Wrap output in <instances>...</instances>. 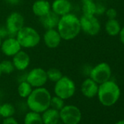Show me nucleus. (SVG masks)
Returning <instances> with one entry per match:
<instances>
[{
	"instance_id": "1",
	"label": "nucleus",
	"mask_w": 124,
	"mask_h": 124,
	"mask_svg": "<svg viewBox=\"0 0 124 124\" xmlns=\"http://www.w3.org/2000/svg\"><path fill=\"white\" fill-rule=\"evenodd\" d=\"M57 31L64 40H72L77 37L81 31L80 18L72 13L60 17Z\"/></svg>"
},
{
	"instance_id": "2",
	"label": "nucleus",
	"mask_w": 124,
	"mask_h": 124,
	"mask_svg": "<svg viewBox=\"0 0 124 124\" xmlns=\"http://www.w3.org/2000/svg\"><path fill=\"white\" fill-rule=\"evenodd\" d=\"M26 104L31 111L42 113L50 107L51 94L44 88H35L26 98Z\"/></svg>"
},
{
	"instance_id": "3",
	"label": "nucleus",
	"mask_w": 124,
	"mask_h": 124,
	"mask_svg": "<svg viewBox=\"0 0 124 124\" xmlns=\"http://www.w3.org/2000/svg\"><path fill=\"white\" fill-rule=\"evenodd\" d=\"M96 96L102 105L111 107L118 101L120 96V89L116 83L109 80L99 85Z\"/></svg>"
},
{
	"instance_id": "4",
	"label": "nucleus",
	"mask_w": 124,
	"mask_h": 124,
	"mask_svg": "<svg viewBox=\"0 0 124 124\" xmlns=\"http://www.w3.org/2000/svg\"><path fill=\"white\" fill-rule=\"evenodd\" d=\"M21 47L33 48L38 45L41 41V37L36 29L30 26H23L16 35Z\"/></svg>"
},
{
	"instance_id": "5",
	"label": "nucleus",
	"mask_w": 124,
	"mask_h": 124,
	"mask_svg": "<svg viewBox=\"0 0 124 124\" xmlns=\"http://www.w3.org/2000/svg\"><path fill=\"white\" fill-rule=\"evenodd\" d=\"M76 91L75 82L67 76H62L57 82L55 83L54 93L55 96L64 100L72 97Z\"/></svg>"
},
{
	"instance_id": "6",
	"label": "nucleus",
	"mask_w": 124,
	"mask_h": 124,
	"mask_svg": "<svg viewBox=\"0 0 124 124\" xmlns=\"http://www.w3.org/2000/svg\"><path fill=\"white\" fill-rule=\"evenodd\" d=\"M112 70L109 64L101 62L93 67L89 72L90 78L97 84L100 85L110 80Z\"/></svg>"
},
{
	"instance_id": "7",
	"label": "nucleus",
	"mask_w": 124,
	"mask_h": 124,
	"mask_svg": "<svg viewBox=\"0 0 124 124\" xmlns=\"http://www.w3.org/2000/svg\"><path fill=\"white\" fill-rule=\"evenodd\" d=\"M60 120L64 124H78L82 119L80 109L75 105H64L59 111Z\"/></svg>"
},
{
	"instance_id": "8",
	"label": "nucleus",
	"mask_w": 124,
	"mask_h": 124,
	"mask_svg": "<svg viewBox=\"0 0 124 124\" xmlns=\"http://www.w3.org/2000/svg\"><path fill=\"white\" fill-rule=\"evenodd\" d=\"M81 31L90 36L97 35L101 30V23L96 16L83 15L80 18Z\"/></svg>"
},
{
	"instance_id": "9",
	"label": "nucleus",
	"mask_w": 124,
	"mask_h": 124,
	"mask_svg": "<svg viewBox=\"0 0 124 124\" xmlns=\"http://www.w3.org/2000/svg\"><path fill=\"white\" fill-rule=\"evenodd\" d=\"M24 18L20 13H11L6 19L5 26L10 34V37H16L18 31L24 26Z\"/></svg>"
},
{
	"instance_id": "10",
	"label": "nucleus",
	"mask_w": 124,
	"mask_h": 124,
	"mask_svg": "<svg viewBox=\"0 0 124 124\" xmlns=\"http://www.w3.org/2000/svg\"><path fill=\"white\" fill-rule=\"evenodd\" d=\"M26 80L32 86V88L43 87L47 82V76L44 69L37 67L32 69L26 75Z\"/></svg>"
},
{
	"instance_id": "11",
	"label": "nucleus",
	"mask_w": 124,
	"mask_h": 124,
	"mask_svg": "<svg viewBox=\"0 0 124 124\" xmlns=\"http://www.w3.org/2000/svg\"><path fill=\"white\" fill-rule=\"evenodd\" d=\"M1 50L6 56L13 57L21 50V46L16 37H9L5 39L1 44Z\"/></svg>"
},
{
	"instance_id": "12",
	"label": "nucleus",
	"mask_w": 124,
	"mask_h": 124,
	"mask_svg": "<svg viewBox=\"0 0 124 124\" xmlns=\"http://www.w3.org/2000/svg\"><path fill=\"white\" fill-rule=\"evenodd\" d=\"M61 37L55 29H47L43 35V42L45 46L50 49L58 47L61 42Z\"/></svg>"
},
{
	"instance_id": "13",
	"label": "nucleus",
	"mask_w": 124,
	"mask_h": 124,
	"mask_svg": "<svg viewBox=\"0 0 124 124\" xmlns=\"http://www.w3.org/2000/svg\"><path fill=\"white\" fill-rule=\"evenodd\" d=\"M12 61L16 70L18 71H24L30 65L31 58L26 52L21 50L13 56Z\"/></svg>"
},
{
	"instance_id": "14",
	"label": "nucleus",
	"mask_w": 124,
	"mask_h": 124,
	"mask_svg": "<svg viewBox=\"0 0 124 124\" xmlns=\"http://www.w3.org/2000/svg\"><path fill=\"white\" fill-rule=\"evenodd\" d=\"M72 8L70 0H54L51 5V10L60 17L70 13Z\"/></svg>"
},
{
	"instance_id": "15",
	"label": "nucleus",
	"mask_w": 124,
	"mask_h": 124,
	"mask_svg": "<svg viewBox=\"0 0 124 124\" xmlns=\"http://www.w3.org/2000/svg\"><path fill=\"white\" fill-rule=\"evenodd\" d=\"M99 84H97L91 78H86L81 84L80 90L83 95L88 99L93 98L97 95Z\"/></svg>"
},
{
	"instance_id": "16",
	"label": "nucleus",
	"mask_w": 124,
	"mask_h": 124,
	"mask_svg": "<svg viewBox=\"0 0 124 124\" xmlns=\"http://www.w3.org/2000/svg\"><path fill=\"white\" fill-rule=\"evenodd\" d=\"M50 11L51 5L47 0H37L32 5L33 13L39 18L47 15Z\"/></svg>"
},
{
	"instance_id": "17",
	"label": "nucleus",
	"mask_w": 124,
	"mask_h": 124,
	"mask_svg": "<svg viewBox=\"0 0 124 124\" xmlns=\"http://www.w3.org/2000/svg\"><path fill=\"white\" fill-rule=\"evenodd\" d=\"M60 16L56 15L52 10L47 15L39 18V21L41 25L46 29H52L57 28Z\"/></svg>"
},
{
	"instance_id": "18",
	"label": "nucleus",
	"mask_w": 124,
	"mask_h": 124,
	"mask_svg": "<svg viewBox=\"0 0 124 124\" xmlns=\"http://www.w3.org/2000/svg\"><path fill=\"white\" fill-rule=\"evenodd\" d=\"M44 124H58L60 120L59 111L49 107L41 113Z\"/></svg>"
},
{
	"instance_id": "19",
	"label": "nucleus",
	"mask_w": 124,
	"mask_h": 124,
	"mask_svg": "<svg viewBox=\"0 0 124 124\" xmlns=\"http://www.w3.org/2000/svg\"><path fill=\"white\" fill-rule=\"evenodd\" d=\"M121 26L118 21L115 19H108L105 23V31L107 34L111 37H115L119 34Z\"/></svg>"
},
{
	"instance_id": "20",
	"label": "nucleus",
	"mask_w": 124,
	"mask_h": 124,
	"mask_svg": "<svg viewBox=\"0 0 124 124\" xmlns=\"http://www.w3.org/2000/svg\"><path fill=\"white\" fill-rule=\"evenodd\" d=\"M24 124H44L41 113L30 111L24 117Z\"/></svg>"
},
{
	"instance_id": "21",
	"label": "nucleus",
	"mask_w": 124,
	"mask_h": 124,
	"mask_svg": "<svg viewBox=\"0 0 124 124\" xmlns=\"http://www.w3.org/2000/svg\"><path fill=\"white\" fill-rule=\"evenodd\" d=\"M32 90V86L26 80L21 82L18 87V93L22 98H27L31 93Z\"/></svg>"
},
{
	"instance_id": "22",
	"label": "nucleus",
	"mask_w": 124,
	"mask_h": 124,
	"mask_svg": "<svg viewBox=\"0 0 124 124\" xmlns=\"http://www.w3.org/2000/svg\"><path fill=\"white\" fill-rule=\"evenodd\" d=\"M15 112H16V109L14 106L10 103L3 104L0 107V114H1L2 117L5 118L13 117Z\"/></svg>"
},
{
	"instance_id": "23",
	"label": "nucleus",
	"mask_w": 124,
	"mask_h": 124,
	"mask_svg": "<svg viewBox=\"0 0 124 124\" xmlns=\"http://www.w3.org/2000/svg\"><path fill=\"white\" fill-rule=\"evenodd\" d=\"M96 4L94 3L93 1L83 3L82 10H83V15H85V16H95V14H96Z\"/></svg>"
},
{
	"instance_id": "24",
	"label": "nucleus",
	"mask_w": 124,
	"mask_h": 124,
	"mask_svg": "<svg viewBox=\"0 0 124 124\" xmlns=\"http://www.w3.org/2000/svg\"><path fill=\"white\" fill-rule=\"evenodd\" d=\"M46 73H47V79L53 83L57 82L63 76L62 72L58 69L56 68H50L47 71H46Z\"/></svg>"
},
{
	"instance_id": "25",
	"label": "nucleus",
	"mask_w": 124,
	"mask_h": 124,
	"mask_svg": "<svg viewBox=\"0 0 124 124\" xmlns=\"http://www.w3.org/2000/svg\"><path fill=\"white\" fill-rule=\"evenodd\" d=\"M64 99H61L57 96H51L50 102V107L60 111L62 108L64 107Z\"/></svg>"
},
{
	"instance_id": "26",
	"label": "nucleus",
	"mask_w": 124,
	"mask_h": 124,
	"mask_svg": "<svg viewBox=\"0 0 124 124\" xmlns=\"http://www.w3.org/2000/svg\"><path fill=\"white\" fill-rule=\"evenodd\" d=\"M0 66H1L2 73L5 74H10L16 70L13 61L10 60H4L2 62H0Z\"/></svg>"
},
{
	"instance_id": "27",
	"label": "nucleus",
	"mask_w": 124,
	"mask_h": 124,
	"mask_svg": "<svg viewBox=\"0 0 124 124\" xmlns=\"http://www.w3.org/2000/svg\"><path fill=\"white\" fill-rule=\"evenodd\" d=\"M105 14H106L107 17L108 18V19H115L117 17V10L115 9L109 8V9L106 10Z\"/></svg>"
},
{
	"instance_id": "28",
	"label": "nucleus",
	"mask_w": 124,
	"mask_h": 124,
	"mask_svg": "<svg viewBox=\"0 0 124 124\" xmlns=\"http://www.w3.org/2000/svg\"><path fill=\"white\" fill-rule=\"evenodd\" d=\"M106 8L105 7L101 5V4H97L96 5V15L97 16H101V15H103L104 13H105V11H106Z\"/></svg>"
},
{
	"instance_id": "29",
	"label": "nucleus",
	"mask_w": 124,
	"mask_h": 124,
	"mask_svg": "<svg viewBox=\"0 0 124 124\" xmlns=\"http://www.w3.org/2000/svg\"><path fill=\"white\" fill-rule=\"evenodd\" d=\"M10 37V34L5 26L0 27V37L1 39H6L7 37Z\"/></svg>"
},
{
	"instance_id": "30",
	"label": "nucleus",
	"mask_w": 124,
	"mask_h": 124,
	"mask_svg": "<svg viewBox=\"0 0 124 124\" xmlns=\"http://www.w3.org/2000/svg\"><path fill=\"white\" fill-rule=\"evenodd\" d=\"M2 124H18V123L16 120V119H15L13 117H10L5 118Z\"/></svg>"
},
{
	"instance_id": "31",
	"label": "nucleus",
	"mask_w": 124,
	"mask_h": 124,
	"mask_svg": "<svg viewBox=\"0 0 124 124\" xmlns=\"http://www.w3.org/2000/svg\"><path fill=\"white\" fill-rule=\"evenodd\" d=\"M118 35L120 37V40L121 43L124 45V26L123 27H121V29H120Z\"/></svg>"
},
{
	"instance_id": "32",
	"label": "nucleus",
	"mask_w": 124,
	"mask_h": 124,
	"mask_svg": "<svg viewBox=\"0 0 124 124\" xmlns=\"http://www.w3.org/2000/svg\"><path fill=\"white\" fill-rule=\"evenodd\" d=\"M6 2H8L10 5H16L20 3L21 0H5Z\"/></svg>"
},
{
	"instance_id": "33",
	"label": "nucleus",
	"mask_w": 124,
	"mask_h": 124,
	"mask_svg": "<svg viewBox=\"0 0 124 124\" xmlns=\"http://www.w3.org/2000/svg\"><path fill=\"white\" fill-rule=\"evenodd\" d=\"M115 124H124V119H123V120H121L117 121V123H115Z\"/></svg>"
},
{
	"instance_id": "34",
	"label": "nucleus",
	"mask_w": 124,
	"mask_h": 124,
	"mask_svg": "<svg viewBox=\"0 0 124 124\" xmlns=\"http://www.w3.org/2000/svg\"><path fill=\"white\" fill-rule=\"evenodd\" d=\"M82 3H85V2H91V1H93V0H81Z\"/></svg>"
},
{
	"instance_id": "35",
	"label": "nucleus",
	"mask_w": 124,
	"mask_h": 124,
	"mask_svg": "<svg viewBox=\"0 0 124 124\" xmlns=\"http://www.w3.org/2000/svg\"><path fill=\"white\" fill-rule=\"evenodd\" d=\"M2 69H1V66H0V77H1V75H2Z\"/></svg>"
},
{
	"instance_id": "36",
	"label": "nucleus",
	"mask_w": 124,
	"mask_h": 124,
	"mask_svg": "<svg viewBox=\"0 0 124 124\" xmlns=\"http://www.w3.org/2000/svg\"><path fill=\"white\" fill-rule=\"evenodd\" d=\"M2 39H1V37H0V47H1V44H2Z\"/></svg>"
},
{
	"instance_id": "37",
	"label": "nucleus",
	"mask_w": 124,
	"mask_h": 124,
	"mask_svg": "<svg viewBox=\"0 0 124 124\" xmlns=\"http://www.w3.org/2000/svg\"><path fill=\"white\" fill-rule=\"evenodd\" d=\"M0 107H1V105H0ZM0 116H1V114H0Z\"/></svg>"
}]
</instances>
